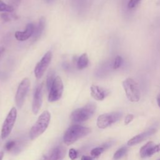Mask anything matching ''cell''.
I'll use <instances>...</instances> for the list:
<instances>
[{
  "label": "cell",
  "mask_w": 160,
  "mask_h": 160,
  "mask_svg": "<svg viewBox=\"0 0 160 160\" xmlns=\"http://www.w3.org/2000/svg\"><path fill=\"white\" fill-rule=\"evenodd\" d=\"M158 4H160V0L158 1Z\"/></svg>",
  "instance_id": "34"
},
{
  "label": "cell",
  "mask_w": 160,
  "mask_h": 160,
  "mask_svg": "<svg viewBox=\"0 0 160 160\" xmlns=\"http://www.w3.org/2000/svg\"><path fill=\"white\" fill-rule=\"evenodd\" d=\"M17 118L16 108L13 107L7 115L1 128V136L2 139H6L10 134Z\"/></svg>",
  "instance_id": "5"
},
{
  "label": "cell",
  "mask_w": 160,
  "mask_h": 160,
  "mask_svg": "<svg viewBox=\"0 0 160 160\" xmlns=\"http://www.w3.org/2000/svg\"><path fill=\"white\" fill-rule=\"evenodd\" d=\"M96 105L94 102H89L84 107L75 109L72 112L70 118L75 122H82L88 120L94 113Z\"/></svg>",
  "instance_id": "3"
},
{
  "label": "cell",
  "mask_w": 160,
  "mask_h": 160,
  "mask_svg": "<svg viewBox=\"0 0 160 160\" xmlns=\"http://www.w3.org/2000/svg\"><path fill=\"white\" fill-rule=\"evenodd\" d=\"M16 145V142L14 141H8L5 146V148L6 149V150H11L12 149V148H14Z\"/></svg>",
  "instance_id": "26"
},
{
  "label": "cell",
  "mask_w": 160,
  "mask_h": 160,
  "mask_svg": "<svg viewBox=\"0 0 160 160\" xmlns=\"http://www.w3.org/2000/svg\"><path fill=\"white\" fill-rule=\"evenodd\" d=\"M122 86L126 95L131 102H138L140 99V90L136 81L131 78H128L122 81Z\"/></svg>",
  "instance_id": "4"
},
{
  "label": "cell",
  "mask_w": 160,
  "mask_h": 160,
  "mask_svg": "<svg viewBox=\"0 0 160 160\" xmlns=\"http://www.w3.org/2000/svg\"><path fill=\"white\" fill-rule=\"evenodd\" d=\"M91 132V129L81 125L74 124L71 126L65 132L63 141L65 144L71 145L81 138L88 135Z\"/></svg>",
  "instance_id": "1"
},
{
  "label": "cell",
  "mask_w": 160,
  "mask_h": 160,
  "mask_svg": "<svg viewBox=\"0 0 160 160\" xmlns=\"http://www.w3.org/2000/svg\"><path fill=\"white\" fill-rule=\"evenodd\" d=\"M64 89L62 81L59 76H56L49 91L48 100L49 102L58 101L62 96Z\"/></svg>",
  "instance_id": "7"
},
{
  "label": "cell",
  "mask_w": 160,
  "mask_h": 160,
  "mask_svg": "<svg viewBox=\"0 0 160 160\" xmlns=\"http://www.w3.org/2000/svg\"><path fill=\"white\" fill-rule=\"evenodd\" d=\"M1 17H2V19L5 21H9L10 20L12 19V18H13V15H11L9 14H8V13H4V14H1Z\"/></svg>",
  "instance_id": "28"
},
{
  "label": "cell",
  "mask_w": 160,
  "mask_h": 160,
  "mask_svg": "<svg viewBox=\"0 0 160 160\" xmlns=\"http://www.w3.org/2000/svg\"><path fill=\"white\" fill-rule=\"evenodd\" d=\"M122 114L119 112H113L101 114L97 119L96 124L100 129H104L121 119Z\"/></svg>",
  "instance_id": "6"
},
{
  "label": "cell",
  "mask_w": 160,
  "mask_h": 160,
  "mask_svg": "<svg viewBox=\"0 0 160 160\" xmlns=\"http://www.w3.org/2000/svg\"><path fill=\"white\" fill-rule=\"evenodd\" d=\"M156 132V129H148L139 134H138L135 136H134L133 138H132L131 139H130L128 141V145L129 146H134L136 145L138 143H139L140 142L142 141L143 140H144L145 139H146L147 138H148L149 136L154 134L155 132Z\"/></svg>",
  "instance_id": "13"
},
{
  "label": "cell",
  "mask_w": 160,
  "mask_h": 160,
  "mask_svg": "<svg viewBox=\"0 0 160 160\" xmlns=\"http://www.w3.org/2000/svg\"><path fill=\"white\" fill-rule=\"evenodd\" d=\"M127 151H128V148L125 146H123V147L119 148L115 152L114 156H113V159L114 160L119 159L120 158H121L122 156H124L126 154Z\"/></svg>",
  "instance_id": "19"
},
{
  "label": "cell",
  "mask_w": 160,
  "mask_h": 160,
  "mask_svg": "<svg viewBox=\"0 0 160 160\" xmlns=\"http://www.w3.org/2000/svg\"><path fill=\"white\" fill-rule=\"evenodd\" d=\"M90 89L91 96L97 101H102L107 95L106 90L98 86L92 85Z\"/></svg>",
  "instance_id": "14"
},
{
  "label": "cell",
  "mask_w": 160,
  "mask_h": 160,
  "mask_svg": "<svg viewBox=\"0 0 160 160\" xmlns=\"http://www.w3.org/2000/svg\"><path fill=\"white\" fill-rule=\"evenodd\" d=\"M29 86L30 81L27 78L23 79L19 84L15 96V102L18 108H21L22 106Z\"/></svg>",
  "instance_id": "8"
},
{
  "label": "cell",
  "mask_w": 160,
  "mask_h": 160,
  "mask_svg": "<svg viewBox=\"0 0 160 160\" xmlns=\"http://www.w3.org/2000/svg\"><path fill=\"white\" fill-rule=\"evenodd\" d=\"M123 63V59L121 56H117L115 59L114 61L113 62V64H112V68L114 69H118L119 68H120L122 66Z\"/></svg>",
  "instance_id": "22"
},
{
  "label": "cell",
  "mask_w": 160,
  "mask_h": 160,
  "mask_svg": "<svg viewBox=\"0 0 160 160\" xmlns=\"http://www.w3.org/2000/svg\"><path fill=\"white\" fill-rule=\"evenodd\" d=\"M3 156H4V152L2 151H0V160L2 159Z\"/></svg>",
  "instance_id": "32"
},
{
  "label": "cell",
  "mask_w": 160,
  "mask_h": 160,
  "mask_svg": "<svg viewBox=\"0 0 160 160\" xmlns=\"http://www.w3.org/2000/svg\"><path fill=\"white\" fill-rule=\"evenodd\" d=\"M46 25V19L44 17H42L39 19L38 24L34 29V32L32 35V41H37L42 35V32L44 29Z\"/></svg>",
  "instance_id": "15"
},
{
  "label": "cell",
  "mask_w": 160,
  "mask_h": 160,
  "mask_svg": "<svg viewBox=\"0 0 160 160\" xmlns=\"http://www.w3.org/2000/svg\"><path fill=\"white\" fill-rule=\"evenodd\" d=\"M105 149L106 148L104 146L95 148L91 151V155L94 158H97L99 156Z\"/></svg>",
  "instance_id": "21"
},
{
  "label": "cell",
  "mask_w": 160,
  "mask_h": 160,
  "mask_svg": "<svg viewBox=\"0 0 160 160\" xmlns=\"http://www.w3.org/2000/svg\"><path fill=\"white\" fill-rule=\"evenodd\" d=\"M89 63L88 57L86 53H84L81 55L78 60L77 66L79 69H83L86 68Z\"/></svg>",
  "instance_id": "16"
},
{
  "label": "cell",
  "mask_w": 160,
  "mask_h": 160,
  "mask_svg": "<svg viewBox=\"0 0 160 160\" xmlns=\"http://www.w3.org/2000/svg\"><path fill=\"white\" fill-rule=\"evenodd\" d=\"M158 160H160V159H158Z\"/></svg>",
  "instance_id": "35"
},
{
  "label": "cell",
  "mask_w": 160,
  "mask_h": 160,
  "mask_svg": "<svg viewBox=\"0 0 160 160\" xmlns=\"http://www.w3.org/2000/svg\"><path fill=\"white\" fill-rule=\"evenodd\" d=\"M134 118V115L132 114H129L126 116V118H125V120H124V124L125 125H128L129 124L133 119Z\"/></svg>",
  "instance_id": "27"
},
{
  "label": "cell",
  "mask_w": 160,
  "mask_h": 160,
  "mask_svg": "<svg viewBox=\"0 0 160 160\" xmlns=\"http://www.w3.org/2000/svg\"><path fill=\"white\" fill-rule=\"evenodd\" d=\"M42 86L39 84L36 89L32 104V111L34 114L38 113L41 109L42 102Z\"/></svg>",
  "instance_id": "10"
},
{
  "label": "cell",
  "mask_w": 160,
  "mask_h": 160,
  "mask_svg": "<svg viewBox=\"0 0 160 160\" xmlns=\"http://www.w3.org/2000/svg\"><path fill=\"white\" fill-rule=\"evenodd\" d=\"M159 151H160V143L157 144V145H156V146H153L152 147H151L150 148V149L148 152L147 156H148V157L151 156L154 153H156V152H158Z\"/></svg>",
  "instance_id": "23"
},
{
  "label": "cell",
  "mask_w": 160,
  "mask_h": 160,
  "mask_svg": "<svg viewBox=\"0 0 160 160\" xmlns=\"http://www.w3.org/2000/svg\"><path fill=\"white\" fill-rule=\"evenodd\" d=\"M54 0H46V1L47 2H48V3H50V2H53Z\"/></svg>",
  "instance_id": "33"
},
{
  "label": "cell",
  "mask_w": 160,
  "mask_h": 160,
  "mask_svg": "<svg viewBox=\"0 0 160 160\" xmlns=\"http://www.w3.org/2000/svg\"><path fill=\"white\" fill-rule=\"evenodd\" d=\"M69 156L71 160H75L78 158V152L76 149L71 148L69 151Z\"/></svg>",
  "instance_id": "24"
},
{
  "label": "cell",
  "mask_w": 160,
  "mask_h": 160,
  "mask_svg": "<svg viewBox=\"0 0 160 160\" xmlns=\"http://www.w3.org/2000/svg\"><path fill=\"white\" fill-rule=\"evenodd\" d=\"M141 0H129L128 4V7L129 9L134 8Z\"/></svg>",
  "instance_id": "25"
},
{
  "label": "cell",
  "mask_w": 160,
  "mask_h": 160,
  "mask_svg": "<svg viewBox=\"0 0 160 160\" xmlns=\"http://www.w3.org/2000/svg\"><path fill=\"white\" fill-rule=\"evenodd\" d=\"M50 119L51 114L48 111H44L41 113L30 129L29 138L31 140L35 139L46 131L49 126Z\"/></svg>",
  "instance_id": "2"
},
{
  "label": "cell",
  "mask_w": 160,
  "mask_h": 160,
  "mask_svg": "<svg viewBox=\"0 0 160 160\" xmlns=\"http://www.w3.org/2000/svg\"><path fill=\"white\" fill-rule=\"evenodd\" d=\"M157 102H158V106L160 108V94L157 97Z\"/></svg>",
  "instance_id": "31"
},
{
  "label": "cell",
  "mask_w": 160,
  "mask_h": 160,
  "mask_svg": "<svg viewBox=\"0 0 160 160\" xmlns=\"http://www.w3.org/2000/svg\"><path fill=\"white\" fill-rule=\"evenodd\" d=\"M153 146H154V142L152 141H149L145 145H144L142 147H141V148L140 149V151H139L140 156L142 158L147 157L148 151Z\"/></svg>",
  "instance_id": "17"
},
{
  "label": "cell",
  "mask_w": 160,
  "mask_h": 160,
  "mask_svg": "<svg viewBox=\"0 0 160 160\" xmlns=\"http://www.w3.org/2000/svg\"><path fill=\"white\" fill-rule=\"evenodd\" d=\"M14 10V8L9 4L4 3L2 1L0 0V12H12Z\"/></svg>",
  "instance_id": "20"
},
{
  "label": "cell",
  "mask_w": 160,
  "mask_h": 160,
  "mask_svg": "<svg viewBox=\"0 0 160 160\" xmlns=\"http://www.w3.org/2000/svg\"><path fill=\"white\" fill-rule=\"evenodd\" d=\"M34 25L32 23H29L27 24L26 29L23 31H16L14 34V36L18 41H24L29 39L33 35L34 32Z\"/></svg>",
  "instance_id": "12"
},
{
  "label": "cell",
  "mask_w": 160,
  "mask_h": 160,
  "mask_svg": "<svg viewBox=\"0 0 160 160\" xmlns=\"http://www.w3.org/2000/svg\"><path fill=\"white\" fill-rule=\"evenodd\" d=\"M52 59V53L50 51H48L41 58L40 61L38 62L34 68V74L36 78H41L44 72L49 66Z\"/></svg>",
  "instance_id": "9"
},
{
  "label": "cell",
  "mask_w": 160,
  "mask_h": 160,
  "mask_svg": "<svg viewBox=\"0 0 160 160\" xmlns=\"http://www.w3.org/2000/svg\"><path fill=\"white\" fill-rule=\"evenodd\" d=\"M81 160H93L92 158L90 156H82L81 158Z\"/></svg>",
  "instance_id": "30"
},
{
  "label": "cell",
  "mask_w": 160,
  "mask_h": 160,
  "mask_svg": "<svg viewBox=\"0 0 160 160\" xmlns=\"http://www.w3.org/2000/svg\"><path fill=\"white\" fill-rule=\"evenodd\" d=\"M54 71L52 69H51L49 71L48 74H47V79H46V88L48 91H49L51 89V87L53 83V81L55 79L54 78Z\"/></svg>",
  "instance_id": "18"
},
{
  "label": "cell",
  "mask_w": 160,
  "mask_h": 160,
  "mask_svg": "<svg viewBox=\"0 0 160 160\" xmlns=\"http://www.w3.org/2000/svg\"><path fill=\"white\" fill-rule=\"evenodd\" d=\"M21 0H9V2L11 3V6L14 8H16L20 4Z\"/></svg>",
  "instance_id": "29"
},
{
  "label": "cell",
  "mask_w": 160,
  "mask_h": 160,
  "mask_svg": "<svg viewBox=\"0 0 160 160\" xmlns=\"http://www.w3.org/2000/svg\"><path fill=\"white\" fill-rule=\"evenodd\" d=\"M66 151L62 146H58L52 149L45 156L44 160H62L66 155Z\"/></svg>",
  "instance_id": "11"
}]
</instances>
